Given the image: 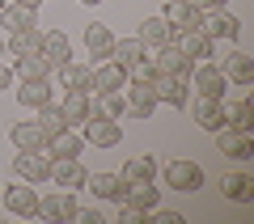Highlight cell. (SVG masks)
Returning a JSON list of instances; mask_svg holds the SVG:
<instances>
[{"label":"cell","instance_id":"obj_1","mask_svg":"<svg viewBox=\"0 0 254 224\" xmlns=\"http://www.w3.org/2000/svg\"><path fill=\"white\" fill-rule=\"evenodd\" d=\"M187 85L199 93V98H216V102H225V89H229L220 63H212V59H199V63H195L190 76H187Z\"/></svg>","mask_w":254,"mask_h":224},{"label":"cell","instance_id":"obj_2","mask_svg":"<svg viewBox=\"0 0 254 224\" xmlns=\"http://www.w3.org/2000/svg\"><path fill=\"white\" fill-rule=\"evenodd\" d=\"M153 68L161 72V76H182V81H187L190 76V68H195V59H190L187 51H182L178 43H165V47H153Z\"/></svg>","mask_w":254,"mask_h":224},{"label":"cell","instance_id":"obj_3","mask_svg":"<svg viewBox=\"0 0 254 224\" xmlns=\"http://www.w3.org/2000/svg\"><path fill=\"white\" fill-rule=\"evenodd\" d=\"M13 173H17L21 182H30V186H38V182H47V173H51V157H43V148H17Z\"/></svg>","mask_w":254,"mask_h":224},{"label":"cell","instance_id":"obj_4","mask_svg":"<svg viewBox=\"0 0 254 224\" xmlns=\"http://www.w3.org/2000/svg\"><path fill=\"white\" fill-rule=\"evenodd\" d=\"M81 127H85V144H93V148H115V144L123 140L119 118H106V114H98V110H93Z\"/></svg>","mask_w":254,"mask_h":224},{"label":"cell","instance_id":"obj_5","mask_svg":"<svg viewBox=\"0 0 254 224\" xmlns=\"http://www.w3.org/2000/svg\"><path fill=\"white\" fill-rule=\"evenodd\" d=\"M123 102H127V114H136V118H153V110L161 106L153 81H127L123 85Z\"/></svg>","mask_w":254,"mask_h":224},{"label":"cell","instance_id":"obj_6","mask_svg":"<svg viewBox=\"0 0 254 224\" xmlns=\"http://www.w3.org/2000/svg\"><path fill=\"white\" fill-rule=\"evenodd\" d=\"M165 186L178 190V195L203 190V169L195 161H170V165H165Z\"/></svg>","mask_w":254,"mask_h":224},{"label":"cell","instance_id":"obj_7","mask_svg":"<svg viewBox=\"0 0 254 224\" xmlns=\"http://www.w3.org/2000/svg\"><path fill=\"white\" fill-rule=\"evenodd\" d=\"M199 30L212 38V43H233V38L242 34V21H237L229 9H212V13H203Z\"/></svg>","mask_w":254,"mask_h":224},{"label":"cell","instance_id":"obj_8","mask_svg":"<svg viewBox=\"0 0 254 224\" xmlns=\"http://www.w3.org/2000/svg\"><path fill=\"white\" fill-rule=\"evenodd\" d=\"M4 212L9 216H17V220H34L38 216V195L30 190V182H13L9 190H4Z\"/></svg>","mask_w":254,"mask_h":224},{"label":"cell","instance_id":"obj_9","mask_svg":"<svg viewBox=\"0 0 254 224\" xmlns=\"http://www.w3.org/2000/svg\"><path fill=\"white\" fill-rule=\"evenodd\" d=\"M38 216L51 224H68V220H76V199L68 190H55V195L38 199Z\"/></svg>","mask_w":254,"mask_h":224},{"label":"cell","instance_id":"obj_10","mask_svg":"<svg viewBox=\"0 0 254 224\" xmlns=\"http://www.w3.org/2000/svg\"><path fill=\"white\" fill-rule=\"evenodd\" d=\"M119 203L140 207V212H153V207L161 203V190H157L153 182H123V190H119Z\"/></svg>","mask_w":254,"mask_h":224},{"label":"cell","instance_id":"obj_11","mask_svg":"<svg viewBox=\"0 0 254 224\" xmlns=\"http://www.w3.org/2000/svg\"><path fill=\"white\" fill-rule=\"evenodd\" d=\"M161 17L170 21L174 30H199V21H203V9L195 4V0H170Z\"/></svg>","mask_w":254,"mask_h":224},{"label":"cell","instance_id":"obj_12","mask_svg":"<svg viewBox=\"0 0 254 224\" xmlns=\"http://www.w3.org/2000/svg\"><path fill=\"white\" fill-rule=\"evenodd\" d=\"M47 178H51L55 186H64V190L85 186V165H81V157H55V161H51V173H47Z\"/></svg>","mask_w":254,"mask_h":224},{"label":"cell","instance_id":"obj_13","mask_svg":"<svg viewBox=\"0 0 254 224\" xmlns=\"http://www.w3.org/2000/svg\"><path fill=\"white\" fill-rule=\"evenodd\" d=\"M216 140H220V153L233 157V161H250V157H254V135H250V131H233V127H220Z\"/></svg>","mask_w":254,"mask_h":224},{"label":"cell","instance_id":"obj_14","mask_svg":"<svg viewBox=\"0 0 254 224\" xmlns=\"http://www.w3.org/2000/svg\"><path fill=\"white\" fill-rule=\"evenodd\" d=\"M127 85V68L115 59H102L98 68H93V93H119Z\"/></svg>","mask_w":254,"mask_h":224},{"label":"cell","instance_id":"obj_15","mask_svg":"<svg viewBox=\"0 0 254 224\" xmlns=\"http://www.w3.org/2000/svg\"><path fill=\"white\" fill-rule=\"evenodd\" d=\"M174 43H178V47H182V51H187L195 63H199V59H212V55H216V43H212L203 30H178V34H174Z\"/></svg>","mask_w":254,"mask_h":224},{"label":"cell","instance_id":"obj_16","mask_svg":"<svg viewBox=\"0 0 254 224\" xmlns=\"http://www.w3.org/2000/svg\"><path fill=\"white\" fill-rule=\"evenodd\" d=\"M153 89H157V102L187 110V93H190V89H187L182 76H161V72H157V76H153Z\"/></svg>","mask_w":254,"mask_h":224},{"label":"cell","instance_id":"obj_17","mask_svg":"<svg viewBox=\"0 0 254 224\" xmlns=\"http://www.w3.org/2000/svg\"><path fill=\"white\" fill-rule=\"evenodd\" d=\"M38 55H43L51 68H64L68 63V55H72V47H68V34L64 30H51V34L38 38Z\"/></svg>","mask_w":254,"mask_h":224},{"label":"cell","instance_id":"obj_18","mask_svg":"<svg viewBox=\"0 0 254 224\" xmlns=\"http://www.w3.org/2000/svg\"><path fill=\"white\" fill-rule=\"evenodd\" d=\"M174 34H178V30H174L170 21L161 17V13H157V17H144V21H140V34H136V38L148 47V51H153V47H165V43H174Z\"/></svg>","mask_w":254,"mask_h":224},{"label":"cell","instance_id":"obj_19","mask_svg":"<svg viewBox=\"0 0 254 224\" xmlns=\"http://www.w3.org/2000/svg\"><path fill=\"white\" fill-rule=\"evenodd\" d=\"M110 47H115V34H110V26L93 21V26L85 30V55H89L93 63H102V59H110Z\"/></svg>","mask_w":254,"mask_h":224},{"label":"cell","instance_id":"obj_20","mask_svg":"<svg viewBox=\"0 0 254 224\" xmlns=\"http://www.w3.org/2000/svg\"><path fill=\"white\" fill-rule=\"evenodd\" d=\"M220 72H225V81L229 85H254V59L250 55H242V51H233V55H225V63H220Z\"/></svg>","mask_w":254,"mask_h":224},{"label":"cell","instance_id":"obj_21","mask_svg":"<svg viewBox=\"0 0 254 224\" xmlns=\"http://www.w3.org/2000/svg\"><path fill=\"white\" fill-rule=\"evenodd\" d=\"M60 110H64V118H68V127H81L85 118L93 114V102H89V93L68 89V93H64V102H60Z\"/></svg>","mask_w":254,"mask_h":224},{"label":"cell","instance_id":"obj_22","mask_svg":"<svg viewBox=\"0 0 254 224\" xmlns=\"http://www.w3.org/2000/svg\"><path fill=\"white\" fill-rule=\"evenodd\" d=\"M195 123H199L203 131H212V135H216L220 127H229V123H225V102L199 98V102H195Z\"/></svg>","mask_w":254,"mask_h":224},{"label":"cell","instance_id":"obj_23","mask_svg":"<svg viewBox=\"0 0 254 224\" xmlns=\"http://www.w3.org/2000/svg\"><path fill=\"white\" fill-rule=\"evenodd\" d=\"M220 190H225L229 203H254V178L250 173H225L220 178Z\"/></svg>","mask_w":254,"mask_h":224},{"label":"cell","instance_id":"obj_24","mask_svg":"<svg viewBox=\"0 0 254 224\" xmlns=\"http://www.w3.org/2000/svg\"><path fill=\"white\" fill-rule=\"evenodd\" d=\"M47 102H51V81H47V76H38V81H21V85H17V106L38 110V106H47Z\"/></svg>","mask_w":254,"mask_h":224},{"label":"cell","instance_id":"obj_25","mask_svg":"<svg viewBox=\"0 0 254 224\" xmlns=\"http://www.w3.org/2000/svg\"><path fill=\"white\" fill-rule=\"evenodd\" d=\"M34 9H30V4H17V0H13V4H4V9H0V26L9 30V34H17V30H34Z\"/></svg>","mask_w":254,"mask_h":224},{"label":"cell","instance_id":"obj_26","mask_svg":"<svg viewBox=\"0 0 254 224\" xmlns=\"http://www.w3.org/2000/svg\"><path fill=\"white\" fill-rule=\"evenodd\" d=\"M60 72V85L64 89H81V93H89L93 89V68H85V63H64V68H55Z\"/></svg>","mask_w":254,"mask_h":224},{"label":"cell","instance_id":"obj_27","mask_svg":"<svg viewBox=\"0 0 254 224\" xmlns=\"http://www.w3.org/2000/svg\"><path fill=\"white\" fill-rule=\"evenodd\" d=\"M47 144H51V157H81V153H85V135H81V131H72V127L55 131Z\"/></svg>","mask_w":254,"mask_h":224},{"label":"cell","instance_id":"obj_28","mask_svg":"<svg viewBox=\"0 0 254 224\" xmlns=\"http://www.w3.org/2000/svg\"><path fill=\"white\" fill-rule=\"evenodd\" d=\"M119 178H123V182H153V178H157V157H148V153L131 157V161L123 165Z\"/></svg>","mask_w":254,"mask_h":224},{"label":"cell","instance_id":"obj_29","mask_svg":"<svg viewBox=\"0 0 254 224\" xmlns=\"http://www.w3.org/2000/svg\"><path fill=\"white\" fill-rule=\"evenodd\" d=\"M13 63H17V76H21V81H38V76H51V63H47L38 51L13 55Z\"/></svg>","mask_w":254,"mask_h":224},{"label":"cell","instance_id":"obj_30","mask_svg":"<svg viewBox=\"0 0 254 224\" xmlns=\"http://www.w3.org/2000/svg\"><path fill=\"white\" fill-rule=\"evenodd\" d=\"M9 140H13V148H43L47 135H43L38 123H13L9 127Z\"/></svg>","mask_w":254,"mask_h":224},{"label":"cell","instance_id":"obj_31","mask_svg":"<svg viewBox=\"0 0 254 224\" xmlns=\"http://www.w3.org/2000/svg\"><path fill=\"white\" fill-rule=\"evenodd\" d=\"M225 123L233 127V131H254V106H250V98L225 106Z\"/></svg>","mask_w":254,"mask_h":224},{"label":"cell","instance_id":"obj_32","mask_svg":"<svg viewBox=\"0 0 254 224\" xmlns=\"http://www.w3.org/2000/svg\"><path fill=\"white\" fill-rule=\"evenodd\" d=\"M85 186H89L98 199H119L123 178H119V173H89V178H85Z\"/></svg>","mask_w":254,"mask_h":224},{"label":"cell","instance_id":"obj_33","mask_svg":"<svg viewBox=\"0 0 254 224\" xmlns=\"http://www.w3.org/2000/svg\"><path fill=\"white\" fill-rule=\"evenodd\" d=\"M140 55H148V47L140 43V38H115V47H110V59L115 63H131V59H140Z\"/></svg>","mask_w":254,"mask_h":224},{"label":"cell","instance_id":"obj_34","mask_svg":"<svg viewBox=\"0 0 254 224\" xmlns=\"http://www.w3.org/2000/svg\"><path fill=\"white\" fill-rule=\"evenodd\" d=\"M34 114H38L34 123L43 127V135H47V140H51L55 131H64V127H68V118H64V110H60V106H51V102H47V106H38Z\"/></svg>","mask_w":254,"mask_h":224},{"label":"cell","instance_id":"obj_35","mask_svg":"<svg viewBox=\"0 0 254 224\" xmlns=\"http://www.w3.org/2000/svg\"><path fill=\"white\" fill-rule=\"evenodd\" d=\"M38 38H43L38 30H17V34H9L4 47H9V55H26V51H38Z\"/></svg>","mask_w":254,"mask_h":224},{"label":"cell","instance_id":"obj_36","mask_svg":"<svg viewBox=\"0 0 254 224\" xmlns=\"http://www.w3.org/2000/svg\"><path fill=\"white\" fill-rule=\"evenodd\" d=\"M93 110L106 114V118H123L127 114V102H123V93H102V102H93Z\"/></svg>","mask_w":254,"mask_h":224},{"label":"cell","instance_id":"obj_37","mask_svg":"<svg viewBox=\"0 0 254 224\" xmlns=\"http://www.w3.org/2000/svg\"><path fill=\"white\" fill-rule=\"evenodd\" d=\"M153 76H157V68H153L148 55H140V59L127 63V81H153Z\"/></svg>","mask_w":254,"mask_h":224},{"label":"cell","instance_id":"obj_38","mask_svg":"<svg viewBox=\"0 0 254 224\" xmlns=\"http://www.w3.org/2000/svg\"><path fill=\"white\" fill-rule=\"evenodd\" d=\"M144 216H148V212H140V207H127V203H123V212H119V220H123V224H140Z\"/></svg>","mask_w":254,"mask_h":224},{"label":"cell","instance_id":"obj_39","mask_svg":"<svg viewBox=\"0 0 254 224\" xmlns=\"http://www.w3.org/2000/svg\"><path fill=\"white\" fill-rule=\"evenodd\" d=\"M76 220L81 224H102V212H81V207H76Z\"/></svg>","mask_w":254,"mask_h":224},{"label":"cell","instance_id":"obj_40","mask_svg":"<svg viewBox=\"0 0 254 224\" xmlns=\"http://www.w3.org/2000/svg\"><path fill=\"white\" fill-rule=\"evenodd\" d=\"M203 13H212V9H229V0H195Z\"/></svg>","mask_w":254,"mask_h":224},{"label":"cell","instance_id":"obj_41","mask_svg":"<svg viewBox=\"0 0 254 224\" xmlns=\"http://www.w3.org/2000/svg\"><path fill=\"white\" fill-rule=\"evenodd\" d=\"M153 216H157L161 224H182V216H178V212H157V207H153Z\"/></svg>","mask_w":254,"mask_h":224},{"label":"cell","instance_id":"obj_42","mask_svg":"<svg viewBox=\"0 0 254 224\" xmlns=\"http://www.w3.org/2000/svg\"><path fill=\"white\" fill-rule=\"evenodd\" d=\"M9 85H13V68H9V63H0V89H9Z\"/></svg>","mask_w":254,"mask_h":224},{"label":"cell","instance_id":"obj_43","mask_svg":"<svg viewBox=\"0 0 254 224\" xmlns=\"http://www.w3.org/2000/svg\"><path fill=\"white\" fill-rule=\"evenodd\" d=\"M17 4H30V9H38V4H47V0H17Z\"/></svg>","mask_w":254,"mask_h":224},{"label":"cell","instance_id":"obj_44","mask_svg":"<svg viewBox=\"0 0 254 224\" xmlns=\"http://www.w3.org/2000/svg\"><path fill=\"white\" fill-rule=\"evenodd\" d=\"M81 4H102V0H81Z\"/></svg>","mask_w":254,"mask_h":224},{"label":"cell","instance_id":"obj_45","mask_svg":"<svg viewBox=\"0 0 254 224\" xmlns=\"http://www.w3.org/2000/svg\"><path fill=\"white\" fill-rule=\"evenodd\" d=\"M0 55H4V38H0Z\"/></svg>","mask_w":254,"mask_h":224},{"label":"cell","instance_id":"obj_46","mask_svg":"<svg viewBox=\"0 0 254 224\" xmlns=\"http://www.w3.org/2000/svg\"><path fill=\"white\" fill-rule=\"evenodd\" d=\"M0 9H4V0H0Z\"/></svg>","mask_w":254,"mask_h":224}]
</instances>
